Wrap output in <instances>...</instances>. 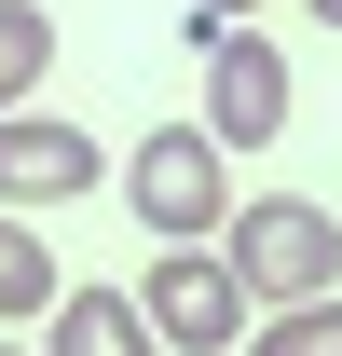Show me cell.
Returning a JSON list of instances; mask_svg holds the SVG:
<instances>
[{
  "label": "cell",
  "mask_w": 342,
  "mask_h": 356,
  "mask_svg": "<svg viewBox=\"0 0 342 356\" xmlns=\"http://www.w3.org/2000/svg\"><path fill=\"white\" fill-rule=\"evenodd\" d=\"M124 206L165 233V247H192V233L233 220V151H219L206 124H151V137H137V165H124Z\"/></svg>",
  "instance_id": "cell-2"
},
{
  "label": "cell",
  "mask_w": 342,
  "mask_h": 356,
  "mask_svg": "<svg viewBox=\"0 0 342 356\" xmlns=\"http://www.w3.org/2000/svg\"><path fill=\"white\" fill-rule=\"evenodd\" d=\"M0 356H28V343H14V329H0Z\"/></svg>",
  "instance_id": "cell-12"
},
{
  "label": "cell",
  "mask_w": 342,
  "mask_h": 356,
  "mask_svg": "<svg viewBox=\"0 0 342 356\" xmlns=\"http://www.w3.org/2000/svg\"><path fill=\"white\" fill-rule=\"evenodd\" d=\"M192 55H206V137L219 151H274L288 137V55L247 14H192Z\"/></svg>",
  "instance_id": "cell-1"
},
{
  "label": "cell",
  "mask_w": 342,
  "mask_h": 356,
  "mask_svg": "<svg viewBox=\"0 0 342 356\" xmlns=\"http://www.w3.org/2000/svg\"><path fill=\"white\" fill-rule=\"evenodd\" d=\"M55 288H69V274H55V247L28 220H14V206H0V329H28V315H55Z\"/></svg>",
  "instance_id": "cell-7"
},
{
  "label": "cell",
  "mask_w": 342,
  "mask_h": 356,
  "mask_svg": "<svg viewBox=\"0 0 342 356\" xmlns=\"http://www.w3.org/2000/svg\"><path fill=\"white\" fill-rule=\"evenodd\" d=\"M233 274H247V302H315V288H342V220L329 206H301V192H260V206H233Z\"/></svg>",
  "instance_id": "cell-3"
},
{
  "label": "cell",
  "mask_w": 342,
  "mask_h": 356,
  "mask_svg": "<svg viewBox=\"0 0 342 356\" xmlns=\"http://www.w3.org/2000/svg\"><path fill=\"white\" fill-rule=\"evenodd\" d=\"M301 14H315V28H342V0H301Z\"/></svg>",
  "instance_id": "cell-11"
},
{
  "label": "cell",
  "mask_w": 342,
  "mask_h": 356,
  "mask_svg": "<svg viewBox=\"0 0 342 356\" xmlns=\"http://www.w3.org/2000/svg\"><path fill=\"white\" fill-rule=\"evenodd\" d=\"M96 192V137L55 110H0V206H69Z\"/></svg>",
  "instance_id": "cell-5"
},
{
  "label": "cell",
  "mask_w": 342,
  "mask_h": 356,
  "mask_svg": "<svg viewBox=\"0 0 342 356\" xmlns=\"http://www.w3.org/2000/svg\"><path fill=\"white\" fill-rule=\"evenodd\" d=\"M137 302H151V329H165V356H233L260 329V302H247V274L219 261L206 233H192V247H165V261L137 274Z\"/></svg>",
  "instance_id": "cell-4"
},
{
  "label": "cell",
  "mask_w": 342,
  "mask_h": 356,
  "mask_svg": "<svg viewBox=\"0 0 342 356\" xmlns=\"http://www.w3.org/2000/svg\"><path fill=\"white\" fill-rule=\"evenodd\" d=\"M42 356H165V329H151V302H124V288H55Z\"/></svg>",
  "instance_id": "cell-6"
},
{
  "label": "cell",
  "mask_w": 342,
  "mask_h": 356,
  "mask_svg": "<svg viewBox=\"0 0 342 356\" xmlns=\"http://www.w3.org/2000/svg\"><path fill=\"white\" fill-rule=\"evenodd\" d=\"M192 14H260V0H192Z\"/></svg>",
  "instance_id": "cell-10"
},
{
  "label": "cell",
  "mask_w": 342,
  "mask_h": 356,
  "mask_svg": "<svg viewBox=\"0 0 342 356\" xmlns=\"http://www.w3.org/2000/svg\"><path fill=\"white\" fill-rule=\"evenodd\" d=\"M42 69H55V14H42V0H0V110L42 83Z\"/></svg>",
  "instance_id": "cell-9"
},
{
  "label": "cell",
  "mask_w": 342,
  "mask_h": 356,
  "mask_svg": "<svg viewBox=\"0 0 342 356\" xmlns=\"http://www.w3.org/2000/svg\"><path fill=\"white\" fill-rule=\"evenodd\" d=\"M247 356H342V288H315V302H274L247 329Z\"/></svg>",
  "instance_id": "cell-8"
}]
</instances>
